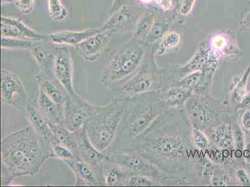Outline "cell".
Wrapping results in <instances>:
<instances>
[{"label":"cell","instance_id":"27","mask_svg":"<svg viewBox=\"0 0 250 187\" xmlns=\"http://www.w3.org/2000/svg\"><path fill=\"white\" fill-rule=\"evenodd\" d=\"M250 74V67H249L234 87L232 93H231L233 101L240 102L247 95L248 79L249 78Z\"/></svg>","mask_w":250,"mask_h":187},{"label":"cell","instance_id":"18","mask_svg":"<svg viewBox=\"0 0 250 187\" xmlns=\"http://www.w3.org/2000/svg\"><path fill=\"white\" fill-rule=\"evenodd\" d=\"M101 31L99 28H89L82 31H62L50 34V42L56 45L72 46L76 47L90 36Z\"/></svg>","mask_w":250,"mask_h":187},{"label":"cell","instance_id":"42","mask_svg":"<svg viewBox=\"0 0 250 187\" xmlns=\"http://www.w3.org/2000/svg\"><path fill=\"white\" fill-rule=\"evenodd\" d=\"M16 1H18V0H1L2 3L3 4L12 3V2Z\"/></svg>","mask_w":250,"mask_h":187},{"label":"cell","instance_id":"43","mask_svg":"<svg viewBox=\"0 0 250 187\" xmlns=\"http://www.w3.org/2000/svg\"><path fill=\"white\" fill-rule=\"evenodd\" d=\"M141 1L145 2V3H149V2L151 1L152 0H141Z\"/></svg>","mask_w":250,"mask_h":187},{"label":"cell","instance_id":"14","mask_svg":"<svg viewBox=\"0 0 250 187\" xmlns=\"http://www.w3.org/2000/svg\"><path fill=\"white\" fill-rule=\"evenodd\" d=\"M135 19V9L131 4L123 5L115 11L101 28V31H110L114 34L126 30Z\"/></svg>","mask_w":250,"mask_h":187},{"label":"cell","instance_id":"9","mask_svg":"<svg viewBox=\"0 0 250 187\" xmlns=\"http://www.w3.org/2000/svg\"><path fill=\"white\" fill-rule=\"evenodd\" d=\"M52 73L69 95L76 93L73 86V61L69 48L66 46H56Z\"/></svg>","mask_w":250,"mask_h":187},{"label":"cell","instance_id":"12","mask_svg":"<svg viewBox=\"0 0 250 187\" xmlns=\"http://www.w3.org/2000/svg\"><path fill=\"white\" fill-rule=\"evenodd\" d=\"M75 132L77 139V150L75 156L79 157L93 168L101 169L102 164L109 160L108 155L99 151L94 147L88 139L84 127Z\"/></svg>","mask_w":250,"mask_h":187},{"label":"cell","instance_id":"25","mask_svg":"<svg viewBox=\"0 0 250 187\" xmlns=\"http://www.w3.org/2000/svg\"><path fill=\"white\" fill-rule=\"evenodd\" d=\"M49 14L56 22L64 21L68 16L67 8L61 0H47Z\"/></svg>","mask_w":250,"mask_h":187},{"label":"cell","instance_id":"30","mask_svg":"<svg viewBox=\"0 0 250 187\" xmlns=\"http://www.w3.org/2000/svg\"><path fill=\"white\" fill-rule=\"evenodd\" d=\"M191 138L195 147L199 150H205L208 147L209 141L205 134L197 127L192 130Z\"/></svg>","mask_w":250,"mask_h":187},{"label":"cell","instance_id":"3","mask_svg":"<svg viewBox=\"0 0 250 187\" xmlns=\"http://www.w3.org/2000/svg\"><path fill=\"white\" fill-rule=\"evenodd\" d=\"M145 49L135 42L127 44L111 52L104 66L101 81L109 90L126 81L135 74L143 61Z\"/></svg>","mask_w":250,"mask_h":187},{"label":"cell","instance_id":"7","mask_svg":"<svg viewBox=\"0 0 250 187\" xmlns=\"http://www.w3.org/2000/svg\"><path fill=\"white\" fill-rule=\"evenodd\" d=\"M145 145L158 156L169 160H181L187 156L185 141L174 134H163L145 140Z\"/></svg>","mask_w":250,"mask_h":187},{"label":"cell","instance_id":"2","mask_svg":"<svg viewBox=\"0 0 250 187\" xmlns=\"http://www.w3.org/2000/svg\"><path fill=\"white\" fill-rule=\"evenodd\" d=\"M128 99L112 98L104 106L95 107L92 116L84 125L91 143L106 154L114 143L119 131Z\"/></svg>","mask_w":250,"mask_h":187},{"label":"cell","instance_id":"16","mask_svg":"<svg viewBox=\"0 0 250 187\" xmlns=\"http://www.w3.org/2000/svg\"><path fill=\"white\" fill-rule=\"evenodd\" d=\"M190 119L195 127L201 128L210 124L215 118V110L206 102L199 99H190L186 103Z\"/></svg>","mask_w":250,"mask_h":187},{"label":"cell","instance_id":"20","mask_svg":"<svg viewBox=\"0 0 250 187\" xmlns=\"http://www.w3.org/2000/svg\"><path fill=\"white\" fill-rule=\"evenodd\" d=\"M26 114L30 125L38 134L48 140L51 144L59 143L50 128L48 122L41 115L33 102L27 108Z\"/></svg>","mask_w":250,"mask_h":187},{"label":"cell","instance_id":"35","mask_svg":"<svg viewBox=\"0 0 250 187\" xmlns=\"http://www.w3.org/2000/svg\"><path fill=\"white\" fill-rule=\"evenodd\" d=\"M198 170L200 176L202 177H208L209 176V173H210L211 165L210 164H208V162L202 161L201 163L198 164Z\"/></svg>","mask_w":250,"mask_h":187},{"label":"cell","instance_id":"22","mask_svg":"<svg viewBox=\"0 0 250 187\" xmlns=\"http://www.w3.org/2000/svg\"><path fill=\"white\" fill-rule=\"evenodd\" d=\"M216 145L222 149H229L232 147L234 132L230 124H221L216 127L212 134Z\"/></svg>","mask_w":250,"mask_h":187},{"label":"cell","instance_id":"31","mask_svg":"<svg viewBox=\"0 0 250 187\" xmlns=\"http://www.w3.org/2000/svg\"><path fill=\"white\" fill-rule=\"evenodd\" d=\"M153 184V180L151 178L133 175L129 177L126 186H150Z\"/></svg>","mask_w":250,"mask_h":187},{"label":"cell","instance_id":"39","mask_svg":"<svg viewBox=\"0 0 250 187\" xmlns=\"http://www.w3.org/2000/svg\"><path fill=\"white\" fill-rule=\"evenodd\" d=\"M234 140L236 143V147L240 150H242L244 147V140L242 132L239 131H236L234 132Z\"/></svg>","mask_w":250,"mask_h":187},{"label":"cell","instance_id":"15","mask_svg":"<svg viewBox=\"0 0 250 187\" xmlns=\"http://www.w3.org/2000/svg\"><path fill=\"white\" fill-rule=\"evenodd\" d=\"M34 104L47 121L55 124L63 122V105L57 104L42 91L39 90Z\"/></svg>","mask_w":250,"mask_h":187},{"label":"cell","instance_id":"13","mask_svg":"<svg viewBox=\"0 0 250 187\" xmlns=\"http://www.w3.org/2000/svg\"><path fill=\"white\" fill-rule=\"evenodd\" d=\"M113 35L110 31H101L77 45V51L84 60L94 62L107 47Z\"/></svg>","mask_w":250,"mask_h":187},{"label":"cell","instance_id":"11","mask_svg":"<svg viewBox=\"0 0 250 187\" xmlns=\"http://www.w3.org/2000/svg\"><path fill=\"white\" fill-rule=\"evenodd\" d=\"M1 24V37L22 39L35 42L48 38V36L38 33L18 18L2 16Z\"/></svg>","mask_w":250,"mask_h":187},{"label":"cell","instance_id":"38","mask_svg":"<svg viewBox=\"0 0 250 187\" xmlns=\"http://www.w3.org/2000/svg\"><path fill=\"white\" fill-rule=\"evenodd\" d=\"M238 179L239 180L240 183L243 186H250V179L249 175L247 174L246 171L243 169H240L236 172Z\"/></svg>","mask_w":250,"mask_h":187},{"label":"cell","instance_id":"21","mask_svg":"<svg viewBox=\"0 0 250 187\" xmlns=\"http://www.w3.org/2000/svg\"><path fill=\"white\" fill-rule=\"evenodd\" d=\"M48 124L58 142L71 150L74 155L76 154L77 150L76 132L70 131L62 124H55L51 122H48Z\"/></svg>","mask_w":250,"mask_h":187},{"label":"cell","instance_id":"26","mask_svg":"<svg viewBox=\"0 0 250 187\" xmlns=\"http://www.w3.org/2000/svg\"><path fill=\"white\" fill-rule=\"evenodd\" d=\"M35 43V41L1 37V47L3 49L29 51Z\"/></svg>","mask_w":250,"mask_h":187},{"label":"cell","instance_id":"23","mask_svg":"<svg viewBox=\"0 0 250 187\" xmlns=\"http://www.w3.org/2000/svg\"><path fill=\"white\" fill-rule=\"evenodd\" d=\"M192 91L181 86L170 88L166 94L164 100L170 108L183 106L191 96Z\"/></svg>","mask_w":250,"mask_h":187},{"label":"cell","instance_id":"6","mask_svg":"<svg viewBox=\"0 0 250 187\" xmlns=\"http://www.w3.org/2000/svg\"><path fill=\"white\" fill-rule=\"evenodd\" d=\"M109 160L119 164L130 173L131 175H142L156 178L159 171L151 162L137 150L125 149L109 154Z\"/></svg>","mask_w":250,"mask_h":187},{"label":"cell","instance_id":"1","mask_svg":"<svg viewBox=\"0 0 250 187\" xmlns=\"http://www.w3.org/2000/svg\"><path fill=\"white\" fill-rule=\"evenodd\" d=\"M1 186L18 177L35 176L49 159L54 158L51 143L30 124L8 134L1 141Z\"/></svg>","mask_w":250,"mask_h":187},{"label":"cell","instance_id":"19","mask_svg":"<svg viewBox=\"0 0 250 187\" xmlns=\"http://www.w3.org/2000/svg\"><path fill=\"white\" fill-rule=\"evenodd\" d=\"M104 184L107 186H126L130 173L122 166L110 160L102 165Z\"/></svg>","mask_w":250,"mask_h":187},{"label":"cell","instance_id":"33","mask_svg":"<svg viewBox=\"0 0 250 187\" xmlns=\"http://www.w3.org/2000/svg\"><path fill=\"white\" fill-rule=\"evenodd\" d=\"M35 0H18L17 6L23 14H31L35 8Z\"/></svg>","mask_w":250,"mask_h":187},{"label":"cell","instance_id":"41","mask_svg":"<svg viewBox=\"0 0 250 187\" xmlns=\"http://www.w3.org/2000/svg\"><path fill=\"white\" fill-rule=\"evenodd\" d=\"M250 106V92L247 94L242 101L240 102V104L238 108L243 109Z\"/></svg>","mask_w":250,"mask_h":187},{"label":"cell","instance_id":"40","mask_svg":"<svg viewBox=\"0 0 250 187\" xmlns=\"http://www.w3.org/2000/svg\"><path fill=\"white\" fill-rule=\"evenodd\" d=\"M155 2L160 8L165 11L169 10L173 6L172 0H155Z\"/></svg>","mask_w":250,"mask_h":187},{"label":"cell","instance_id":"32","mask_svg":"<svg viewBox=\"0 0 250 187\" xmlns=\"http://www.w3.org/2000/svg\"><path fill=\"white\" fill-rule=\"evenodd\" d=\"M239 26L241 30L250 32V1L241 15Z\"/></svg>","mask_w":250,"mask_h":187},{"label":"cell","instance_id":"8","mask_svg":"<svg viewBox=\"0 0 250 187\" xmlns=\"http://www.w3.org/2000/svg\"><path fill=\"white\" fill-rule=\"evenodd\" d=\"M155 88V81L150 73L138 71L123 83L110 89L113 98L128 99L140 96Z\"/></svg>","mask_w":250,"mask_h":187},{"label":"cell","instance_id":"28","mask_svg":"<svg viewBox=\"0 0 250 187\" xmlns=\"http://www.w3.org/2000/svg\"><path fill=\"white\" fill-rule=\"evenodd\" d=\"M180 41L181 36L176 32L171 31L166 34L158 49L159 55H162L169 49L176 47L180 43Z\"/></svg>","mask_w":250,"mask_h":187},{"label":"cell","instance_id":"17","mask_svg":"<svg viewBox=\"0 0 250 187\" xmlns=\"http://www.w3.org/2000/svg\"><path fill=\"white\" fill-rule=\"evenodd\" d=\"M39 90L42 91L57 104L63 105L69 96V93L63 88L55 77L47 76L40 72L36 76Z\"/></svg>","mask_w":250,"mask_h":187},{"label":"cell","instance_id":"5","mask_svg":"<svg viewBox=\"0 0 250 187\" xmlns=\"http://www.w3.org/2000/svg\"><path fill=\"white\" fill-rule=\"evenodd\" d=\"M95 107L78 94L69 95L63 104V125L72 132L79 131L92 116Z\"/></svg>","mask_w":250,"mask_h":187},{"label":"cell","instance_id":"29","mask_svg":"<svg viewBox=\"0 0 250 187\" xmlns=\"http://www.w3.org/2000/svg\"><path fill=\"white\" fill-rule=\"evenodd\" d=\"M51 147L53 151L54 158L61 160L63 163L73 159L75 157L74 152L71 150L59 143H52Z\"/></svg>","mask_w":250,"mask_h":187},{"label":"cell","instance_id":"24","mask_svg":"<svg viewBox=\"0 0 250 187\" xmlns=\"http://www.w3.org/2000/svg\"><path fill=\"white\" fill-rule=\"evenodd\" d=\"M154 16L152 12L145 13L136 23L134 38L137 41L144 40L153 28Z\"/></svg>","mask_w":250,"mask_h":187},{"label":"cell","instance_id":"37","mask_svg":"<svg viewBox=\"0 0 250 187\" xmlns=\"http://www.w3.org/2000/svg\"><path fill=\"white\" fill-rule=\"evenodd\" d=\"M241 124L245 131H250V109H248L243 113L241 117Z\"/></svg>","mask_w":250,"mask_h":187},{"label":"cell","instance_id":"10","mask_svg":"<svg viewBox=\"0 0 250 187\" xmlns=\"http://www.w3.org/2000/svg\"><path fill=\"white\" fill-rule=\"evenodd\" d=\"M76 177V186H99L104 185L101 169L93 168L89 164L75 156L73 159L65 161Z\"/></svg>","mask_w":250,"mask_h":187},{"label":"cell","instance_id":"36","mask_svg":"<svg viewBox=\"0 0 250 187\" xmlns=\"http://www.w3.org/2000/svg\"><path fill=\"white\" fill-rule=\"evenodd\" d=\"M195 0H182L180 12L183 15H188L191 11Z\"/></svg>","mask_w":250,"mask_h":187},{"label":"cell","instance_id":"34","mask_svg":"<svg viewBox=\"0 0 250 187\" xmlns=\"http://www.w3.org/2000/svg\"><path fill=\"white\" fill-rule=\"evenodd\" d=\"M211 46L214 51H224L227 46L226 38L222 35H217L212 38Z\"/></svg>","mask_w":250,"mask_h":187},{"label":"cell","instance_id":"4","mask_svg":"<svg viewBox=\"0 0 250 187\" xmlns=\"http://www.w3.org/2000/svg\"><path fill=\"white\" fill-rule=\"evenodd\" d=\"M1 99L4 104L26 113L32 102L19 76L10 70H1Z\"/></svg>","mask_w":250,"mask_h":187}]
</instances>
